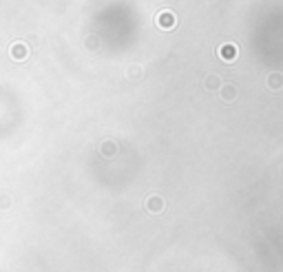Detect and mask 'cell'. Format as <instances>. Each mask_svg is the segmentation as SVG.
Returning a JSON list of instances; mask_svg holds the SVG:
<instances>
[{
    "mask_svg": "<svg viewBox=\"0 0 283 272\" xmlns=\"http://www.w3.org/2000/svg\"><path fill=\"white\" fill-rule=\"evenodd\" d=\"M173 22H175V18L170 14L168 16H162V18H159V24H162V27H173Z\"/></svg>",
    "mask_w": 283,
    "mask_h": 272,
    "instance_id": "obj_1",
    "label": "cell"
}]
</instances>
